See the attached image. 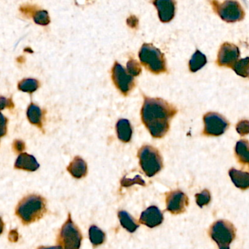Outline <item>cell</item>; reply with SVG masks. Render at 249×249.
<instances>
[{"label":"cell","instance_id":"obj_7","mask_svg":"<svg viewBox=\"0 0 249 249\" xmlns=\"http://www.w3.org/2000/svg\"><path fill=\"white\" fill-rule=\"evenodd\" d=\"M216 13L221 19L229 23L239 21L243 20L245 16L244 10L238 1H225L223 2L213 1Z\"/></svg>","mask_w":249,"mask_h":249},{"label":"cell","instance_id":"obj_11","mask_svg":"<svg viewBox=\"0 0 249 249\" xmlns=\"http://www.w3.org/2000/svg\"><path fill=\"white\" fill-rule=\"evenodd\" d=\"M239 57V48L233 44L225 42L219 50L217 62L219 66L232 67Z\"/></svg>","mask_w":249,"mask_h":249},{"label":"cell","instance_id":"obj_32","mask_svg":"<svg viewBox=\"0 0 249 249\" xmlns=\"http://www.w3.org/2000/svg\"><path fill=\"white\" fill-rule=\"evenodd\" d=\"M13 149L16 152H23L25 150V144L21 140H15Z\"/></svg>","mask_w":249,"mask_h":249},{"label":"cell","instance_id":"obj_20","mask_svg":"<svg viewBox=\"0 0 249 249\" xmlns=\"http://www.w3.org/2000/svg\"><path fill=\"white\" fill-rule=\"evenodd\" d=\"M118 217L123 228L127 230L129 232H134L139 227V225L135 222L133 218L124 211L118 212Z\"/></svg>","mask_w":249,"mask_h":249},{"label":"cell","instance_id":"obj_21","mask_svg":"<svg viewBox=\"0 0 249 249\" xmlns=\"http://www.w3.org/2000/svg\"><path fill=\"white\" fill-rule=\"evenodd\" d=\"M27 117L31 124L39 127H42V112L40 108L35 104H31L27 111Z\"/></svg>","mask_w":249,"mask_h":249},{"label":"cell","instance_id":"obj_33","mask_svg":"<svg viewBox=\"0 0 249 249\" xmlns=\"http://www.w3.org/2000/svg\"><path fill=\"white\" fill-rule=\"evenodd\" d=\"M37 249H64L62 247H60V246H56V247H39Z\"/></svg>","mask_w":249,"mask_h":249},{"label":"cell","instance_id":"obj_12","mask_svg":"<svg viewBox=\"0 0 249 249\" xmlns=\"http://www.w3.org/2000/svg\"><path fill=\"white\" fill-rule=\"evenodd\" d=\"M163 222V215L156 206H150L142 212L139 222L149 228H156Z\"/></svg>","mask_w":249,"mask_h":249},{"label":"cell","instance_id":"obj_2","mask_svg":"<svg viewBox=\"0 0 249 249\" xmlns=\"http://www.w3.org/2000/svg\"><path fill=\"white\" fill-rule=\"evenodd\" d=\"M46 201L39 195L24 197L16 208V213L23 225H30L40 219L46 213Z\"/></svg>","mask_w":249,"mask_h":249},{"label":"cell","instance_id":"obj_9","mask_svg":"<svg viewBox=\"0 0 249 249\" xmlns=\"http://www.w3.org/2000/svg\"><path fill=\"white\" fill-rule=\"evenodd\" d=\"M112 80L121 93L127 95L134 87V79L118 62H115L112 68Z\"/></svg>","mask_w":249,"mask_h":249},{"label":"cell","instance_id":"obj_6","mask_svg":"<svg viewBox=\"0 0 249 249\" xmlns=\"http://www.w3.org/2000/svg\"><path fill=\"white\" fill-rule=\"evenodd\" d=\"M209 235L219 247H228L235 240L236 230L231 222L219 220L213 224Z\"/></svg>","mask_w":249,"mask_h":249},{"label":"cell","instance_id":"obj_17","mask_svg":"<svg viewBox=\"0 0 249 249\" xmlns=\"http://www.w3.org/2000/svg\"><path fill=\"white\" fill-rule=\"evenodd\" d=\"M118 137L124 143H128L132 137V128L130 122L127 119H121L116 125Z\"/></svg>","mask_w":249,"mask_h":249},{"label":"cell","instance_id":"obj_30","mask_svg":"<svg viewBox=\"0 0 249 249\" xmlns=\"http://www.w3.org/2000/svg\"><path fill=\"white\" fill-rule=\"evenodd\" d=\"M14 104L11 99H7L4 96H0V111L4 108H13Z\"/></svg>","mask_w":249,"mask_h":249},{"label":"cell","instance_id":"obj_16","mask_svg":"<svg viewBox=\"0 0 249 249\" xmlns=\"http://www.w3.org/2000/svg\"><path fill=\"white\" fill-rule=\"evenodd\" d=\"M229 175L237 188L242 190L249 189V172H243L232 168L229 171Z\"/></svg>","mask_w":249,"mask_h":249},{"label":"cell","instance_id":"obj_1","mask_svg":"<svg viewBox=\"0 0 249 249\" xmlns=\"http://www.w3.org/2000/svg\"><path fill=\"white\" fill-rule=\"evenodd\" d=\"M177 113V108L163 99L145 97L142 120L152 137L161 138L168 133L170 121Z\"/></svg>","mask_w":249,"mask_h":249},{"label":"cell","instance_id":"obj_24","mask_svg":"<svg viewBox=\"0 0 249 249\" xmlns=\"http://www.w3.org/2000/svg\"><path fill=\"white\" fill-rule=\"evenodd\" d=\"M39 83L38 80L35 79H24L21 80L18 83L19 90L22 91L23 92H28V93H33L36 90L39 88Z\"/></svg>","mask_w":249,"mask_h":249},{"label":"cell","instance_id":"obj_34","mask_svg":"<svg viewBox=\"0 0 249 249\" xmlns=\"http://www.w3.org/2000/svg\"><path fill=\"white\" fill-rule=\"evenodd\" d=\"M4 230V222H3L2 219L0 217V235L3 232Z\"/></svg>","mask_w":249,"mask_h":249},{"label":"cell","instance_id":"obj_25","mask_svg":"<svg viewBox=\"0 0 249 249\" xmlns=\"http://www.w3.org/2000/svg\"><path fill=\"white\" fill-rule=\"evenodd\" d=\"M34 20L36 24L42 26H46L51 22L49 15L46 10H38L35 12L34 14Z\"/></svg>","mask_w":249,"mask_h":249},{"label":"cell","instance_id":"obj_29","mask_svg":"<svg viewBox=\"0 0 249 249\" xmlns=\"http://www.w3.org/2000/svg\"><path fill=\"white\" fill-rule=\"evenodd\" d=\"M236 130L238 134L241 136L247 135L249 134V121L243 120L240 121L236 126Z\"/></svg>","mask_w":249,"mask_h":249},{"label":"cell","instance_id":"obj_4","mask_svg":"<svg viewBox=\"0 0 249 249\" xmlns=\"http://www.w3.org/2000/svg\"><path fill=\"white\" fill-rule=\"evenodd\" d=\"M141 168L146 176L152 177L162 170V159L158 149L151 146H143L138 153Z\"/></svg>","mask_w":249,"mask_h":249},{"label":"cell","instance_id":"obj_3","mask_svg":"<svg viewBox=\"0 0 249 249\" xmlns=\"http://www.w3.org/2000/svg\"><path fill=\"white\" fill-rule=\"evenodd\" d=\"M139 57L142 64L154 74L166 72V61L164 54L152 44H143L139 51Z\"/></svg>","mask_w":249,"mask_h":249},{"label":"cell","instance_id":"obj_13","mask_svg":"<svg viewBox=\"0 0 249 249\" xmlns=\"http://www.w3.org/2000/svg\"><path fill=\"white\" fill-rule=\"evenodd\" d=\"M153 4L158 11L160 20L163 23H168L175 16L176 1L172 0H157Z\"/></svg>","mask_w":249,"mask_h":249},{"label":"cell","instance_id":"obj_31","mask_svg":"<svg viewBox=\"0 0 249 249\" xmlns=\"http://www.w3.org/2000/svg\"><path fill=\"white\" fill-rule=\"evenodd\" d=\"M7 119L0 113V138L7 133Z\"/></svg>","mask_w":249,"mask_h":249},{"label":"cell","instance_id":"obj_22","mask_svg":"<svg viewBox=\"0 0 249 249\" xmlns=\"http://www.w3.org/2000/svg\"><path fill=\"white\" fill-rule=\"evenodd\" d=\"M89 238L94 247L102 245L106 239L105 232L96 226H91L89 229Z\"/></svg>","mask_w":249,"mask_h":249},{"label":"cell","instance_id":"obj_23","mask_svg":"<svg viewBox=\"0 0 249 249\" xmlns=\"http://www.w3.org/2000/svg\"><path fill=\"white\" fill-rule=\"evenodd\" d=\"M237 75L243 77L249 76V57L239 60L237 61L232 67Z\"/></svg>","mask_w":249,"mask_h":249},{"label":"cell","instance_id":"obj_5","mask_svg":"<svg viewBox=\"0 0 249 249\" xmlns=\"http://www.w3.org/2000/svg\"><path fill=\"white\" fill-rule=\"evenodd\" d=\"M82 240L81 232L73 222L71 214H69L67 222L60 230L58 244L64 249H79L81 246Z\"/></svg>","mask_w":249,"mask_h":249},{"label":"cell","instance_id":"obj_8","mask_svg":"<svg viewBox=\"0 0 249 249\" xmlns=\"http://www.w3.org/2000/svg\"><path fill=\"white\" fill-rule=\"evenodd\" d=\"M204 131L208 136H220L225 133L229 127V123L219 114L208 113L204 115Z\"/></svg>","mask_w":249,"mask_h":249},{"label":"cell","instance_id":"obj_10","mask_svg":"<svg viewBox=\"0 0 249 249\" xmlns=\"http://www.w3.org/2000/svg\"><path fill=\"white\" fill-rule=\"evenodd\" d=\"M189 205L187 196L180 190L170 192L166 194V210L173 214L184 213Z\"/></svg>","mask_w":249,"mask_h":249},{"label":"cell","instance_id":"obj_35","mask_svg":"<svg viewBox=\"0 0 249 249\" xmlns=\"http://www.w3.org/2000/svg\"><path fill=\"white\" fill-rule=\"evenodd\" d=\"M220 249H230L229 247H221Z\"/></svg>","mask_w":249,"mask_h":249},{"label":"cell","instance_id":"obj_18","mask_svg":"<svg viewBox=\"0 0 249 249\" xmlns=\"http://www.w3.org/2000/svg\"><path fill=\"white\" fill-rule=\"evenodd\" d=\"M235 154L241 164L249 167V142L246 140L238 141L235 146Z\"/></svg>","mask_w":249,"mask_h":249},{"label":"cell","instance_id":"obj_14","mask_svg":"<svg viewBox=\"0 0 249 249\" xmlns=\"http://www.w3.org/2000/svg\"><path fill=\"white\" fill-rule=\"evenodd\" d=\"M39 168V163L32 155L21 153L16 159L15 163L16 169L34 172Z\"/></svg>","mask_w":249,"mask_h":249},{"label":"cell","instance_id":"obj_28","mask_svg":"<svg viewBox=\"0 0 249 249\" xmlns=\"http://www.w3.org/2000/svg\"><path fill=\"white\" fill-rule=\"evenodd\" d=\"M121 184L122 187H130V186L134 185V184H139V185L143 186V187L146 186L145 181L142 179L140 175H136L133 179H130V178H127L126 177H124V178H122V180H121Z\"/></svg>","mask_w":249,"mask_h":249},{"label":"cell","instance_id":"obj_15","mask_svg":"<svg viewBox=\"0 0 249 249\" xmlns=\"http://www.w3.org/2000/svg\"><path fill=\"white\" fill-rule=\"evenodd\" d=\"M67 171L74 178L80 179L87 175V164L80 156H76L67 167Z\"/></svg>","mask_w":249,"mask_h":249},{"label":"cell","instance_id":"obj_26","mask_svg":"<svg viewBox=\"0 0 249 249\" xmlns=\"http://www.w3.org/2000/svg\"><path fill=\"white\" fill-rule=\"evenodd\" d=\"M196 203L199 207L207 206L211 201V194L207 190H203L201 193L196 194Z\"/></svg>","mask_w":249,"mask_h":249},{"label":"cell","instance_id":"obj_27","mask_svg":"<svg viewBox=\"0 0 249 249\" xmlns=\"http://www.w3.org/2000/svg\"><path fill=\"white\" fill-rule=\"evenodd\" d=\"M127 73L130 76L135 77V76H138L140 74L141 72H142V67H141L140 64H139L137 61L133 59V58H130L127 63Z\"/></svg>","mask_w":249,"mask_h":249},{"label":"cell","instance_id":"obj_19","mask_svg":"<svg viewBox=\"0 0 249 249\" xmlns=\"http://www.w3.org/2000/svg\"><path fill=\"white\" fill-rule=\"evenodd\" d=\"M206 63H207V58H206V56L202 54L200 51L197 50L196 53L193 54L190 63H189L190 71L193 72V73L198 71L202 67L206 65Z\"/></svg>","mask_w":249,"mask_h":249}]
</instances>
